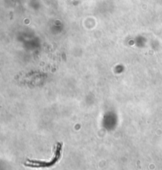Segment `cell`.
<instances>
[{"label": "cell", "instance_id": "6da1fadb", "mask_svg": "<svg viewBox=\"0 0 162 170\" xmlns=\"http://www.w3.org/2000/svg\"><path fill=\"white\" fill-rule=\"evenodd\" d=\"M62 146L63 145L60 143L56 145V151H55V155L52 158L51 162H37V161H30L28 160L26 163H25V165L32 168H44V167H50L56 164L61 158V151H62Z\"/></svg>", "mask_w": 162, "mask_h": 170}]
</instances>
